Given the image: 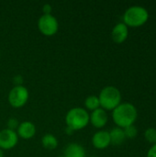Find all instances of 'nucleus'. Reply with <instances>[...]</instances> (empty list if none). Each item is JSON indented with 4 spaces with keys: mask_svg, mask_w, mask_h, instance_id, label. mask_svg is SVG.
Listing matches in <instances>:
<instances>
[{
    "mask_svg": "<svg viewBox=\"0 0 156 157\" xmlns=\"http://www.w3.org/2000/svg\"><path fill=\"white\" fill-rule=\"evenodd\" d=\"M89 122H91V124L95 128H97V129L103 128L108 122V114L106 110L101 108H98L96 110L92 111L90 115Z\"/></svg>",
    "mask_w": 156,
    "mask_h": 157,
    "instance_id": "nucleus-10",
    "label": "nucleus"
},
{
    "mask_svg": "<svg viewBox=\"0 0 156 157\" xmlns=\"http://www.w3.org/2000/svg\"><path fill=\"white\" fill-rule=\"evenodd\" d=\"M18 142V136L16 131L4 129L0 131V149L10 150L14 148Z\"/></svg>",
    "mask_w": 156,
    "mask_h": 157,
    "instance_id": "nucleus-7",
    "label": "nucleus"
},
{
    "mask_svg": "<svg viewBox=\"0 0 156 157\" xmlns=\"http://www.w3.org/2000/svg\"><path fill=\"white\" fill-rule=\"evenodd\" d=\"M147 157H156V144H153V146L149 149Z\"/></svg>",
    "mask_w": 156,
    "mask_h": 157,
    "instance_id": "nucleus-20",
    "label": "nucleus"
},
{
    "mask_svg": "<svg viewBox=\"0 0 156 157\" xmlns=\"http://www.w3.org/2000/svg\"><path fill=\"white\" fill-rule=\"evenodd\" d=\"M36 133V126L31 121H23L19 123L17 129V134L24 140L31 139Z\"/></svg>",
    "mask_w": 156,
    "mask_h": 157,
    "instance_id": "nucleus-11",
    "label": "nucleus"
},
{
    "mask_svg": "<svg viewBox=\"0 0 156 157\" xmlns=\"http://www.w3.org/2000/svg\"><path fill=\"white\" fill-rule=\"evenodd\" d=\"M0 157H4V153H3V150L0 149Z\"/></svg>",
    "mask_w": 156,
    "mask_h": 157,
    "instance_id": "nucleus-23",
    "label": "nucleus"
},
{
    "mask_svg": "<svg viewBox=\"0 0 156 157\" xmlns=\"http://www.w3.org/2000/svg\"><path fill=\"white\" fill-rule=\"evenodd\" d=\"M22 82H23V77L21 75H16L14 77V84H15V86H23Z\"/></svg>",
    "mask_w": 156,
    "mask_h": 157,
    "instance_id": "nucleus-21",
    "label": "nucleus"
},
{
    "mask_svg": "<svg viewBox=\"0 0 156 157\" xmlns=\"http://www.w3.org/2000/svg\"><path fill=\"white\" fill-rule=\"evenodd\" d=\"M129 36V29L128 27L123 23H118L114 26L111 31V38L114 42L120 44L124 42Z\"/></svg>",
    "mask_w": 156,
    "mask_h": 157,
    "instance_id": "nucleus-9",
    "label": "nucleus"
},
{
    "mask_svg": "<svg viewBox=\"0 0 156 157\" xmlns=\"http://www.w3.org/2000/svg\"><path fill=\"white\" fill-rule=\"evenodd\" d=\"M0 57H1V53H0Z\"/></svg>",
    "mask_w": 156,
    "mask_h": 157,
    "instance_id": "nucleus-25",
    "label": "nucleus"
},
{
    "mask_svg": "<svg viewBox=\"0 0 156 157\" xmlns=\"http://www.w3.org/2000/svg\"><path fill=\"white\" fill-rule=\"evenodd\" d=\"M92 144L96 149L98 150L108 148L110 144L109 132L107 131H99L96 132L92 137Z\"/></svg>",
    "mask_w": 156,
    "mask_h": 157,
    "instance_id": "nucleus-8",
    "label": "nucleus"
},
{
    "mask_svg": "<svg viewBox=\"0 0 156 157\" xmlns=\"http://www.w3.org/2000/svg\"><path fill=\"white\" fill-rule=\"evenodd\" d=\"M144 137L146 141L150 144H156V129L154 128H148L144 132Z\"/></svg>",
    "mask_w": 156,
    "mask_h": 157,
    "instance_id": "nucleus-16",
    "label": "nucleus"
},
{
    "mask_svg": "<svg viewBox=\"0 0 156 157\" xmlns=\"http://www.w3.org/2000/svg\"><path fill=\"white\" fill-rule=\"evenodd\" d=\"M85 106H86V109L91 110V111H94L97 109L100 108V103H99L98 97L94 96V95L88 96L85 100Z\"/></svg>",
    "mask_w": 156,
    "mask_h": 157,
    "instance_id": "nucleus-15",
    "label": "nucleus"
},
{
    "mask_svg": "<svg viewBox=\"0 0 156 157\" xmlns=\"http://www.w3.org/2000/svg\"><path fill=\"white\" fill-rule=\"evenodd\" d=\"M64 157H86L85 148L76 143L68 144L64 150Z\"/></svg>",
    "mask_w": 156,
    "mask_h": 157,
    "instance_id": "nucleus-12",
    "label": "nucleus"
},
{
    "mask_svg": "<svg viewBox=\"0 0 156 157\" xmlns=\"http://www.w3.org/2000/svg\"><path fill=\"white\" fill-rule=\"evenodd\" d=\"M108 132H109V137H110V144L120 145L126 140L123 129H121V128H119V127L113 128Z\"/></svg>",
    "mask_w": 156,
    "mask_h": 157,
    "instance_id": "nucleus-13",
    "label": "nucleus"
},
{
    "mask_svg": "<svg viewBox=\"0 0 156 157\" xmlns=\"http://www.w3.org/2000/svg\"><path fill=\"white\" fill-rule=\"evenodd\" d=\"M149 18V13L146 8L141 6H132L129 7L123 15V23L127 27H141L144 25Z\"/></svg>",
    "mask_w": 156,
    "mask_h": 157,
    "instance_id": "nucleus-4",
    "label": "nucleus"
},
{
    "mask_svg": "<svg viewBox=\"0 0 156 157\" xmlns=\"http://www.w3.org/2000/svg\"><path fill=\"white\" fill-rule=\"evenodd\" d=\"M101 109L105 110H113L121 103V93L113 86H108L102 88L98 96Z\"/></svg>",
    "mask_w": 156,
    "mask_h": 157,
    "instance_id": "nucleus-3",
    "label": "nucleus"
},
{
    "mask_svg": "<svg viewBox=\"0 0 156 157\" xmlns=\"http://www.w3.org/2000/svg\"><path fill=\"white\" fill-rule=\"evenodd\" d=\"M138 117V111L134 105L129 102L120 103L112 110V119L115 124L121 129L133 125Z\"/></svg>",
    "mask_w": 156,
    "mask_h": 157,
    "instance_id": "nucleus-1",
    "label": "nucleus"
},
{
    "mask_svg": "<svg viewBox=\"0 0 156 157\" xmlns=\"http://www.w3.org/2000/svg\"><path fill=\"white\" fill-rule=\"evenodd\" d=\"M58 157H64V156H58Z\"/></svg>",
    "mask_w": 156,
    "mask_h": 157,
    "instance_id": "nucleus-24",
    "label": "nucleus"
},
{
    "mask_svg": "<svg viewBox=\"0 0 156 157\" xmlns=\"http://www.w3.org/2000/svg\"><path fill=\"white\" fill-rule=\"evenodd\" d=\"M90 120V115L86 109L76 107L71 109L65 116L66 127L70 128L74 132L86 128Z\"/></svg>",
    "mask_w": 156,
    "mask_h": 157,
    "instance_id": "nucleus-2",
    "label": "nucleus"
},
{
    "mask_svg": "<svg viewBox=\"0 0 156 157\" xmlns=\"http://www.w3.org/2000/svg\"><path fill=\"white\" fill-rule=\"evenodd\" d=\"M9 104L16 109L23 107L29 99V91L24 86H15L8 94Z\"/></svg>",
    "mask_w": 156,
    "mask_h": 157,
    "instance_id": "nucleus-6",
    "label": "nucleus"
},
{
    "mask_svg": "<svg viewBox=\"0 0 156 157\" xmlns=\"http://www.w3.org/2000/svg\"><path fill=\"white\" fill-rule=\"evenodd\" d=\"M51 11H52V6L50 4H45L42 6V12L44 15H50L51 14Z\"/></svg>",
    "mask_w": 156,
    "mask_h": 157,
    "instance_id": "nucleus-19",
    "label": "nucleus"
},
{
    "mask_svg": "<svg viewBox=\"0 0 156 157\" xmlns=\"http://www.w3.org/2000/svg\"><path fill=\"white\" fill-rule=\"evenodd\" d=\"M18 125H19V122L15 118H10L7 121V129L9 130L15 131L16 129H17Z\"/></svg>",
    "mask_w": 156,
    "mask_h": 157,
    "instance_id": "nucleus-18",
    "label": "nucleus"
},
{
    "mask_svg": "<svg viewBox=\"0 0 156 157\" xmlns=\"http://www.w3.org/2000/svg\"><path fill=\"white\" fill-rule=\"evenodd\" d=\"M41 144L45 149L48 150H54L58 146V140L52 134H45L41 138Z\"/></svg>",
    "mask_w": 156,
    "mask_h": 157,
    "instance_id": "nucleus-14",
    "label": "nucleus"
},
{
    "mask_svg": "<svg viewBox=\"0 0 156 157\" xmlns=\"http://www.w3.org/2000/svg\"><path fill=\"white\" fill-rule=\"evenodd\" d=\"M123 132H124L125 137L129 138V139H134L138 134V130L136 129V127L134 125H131V126L124 128Z\"/></svg>",
    "mask_w": 156,
    "mask_h": 157,
    "instance_id": "nucleus-17",
    "label": "nucleus"
},
{
    "mask_svg": "<svg viewBox=\"0 0 156 157\" xmlns=\"http://www.w3.org/2000/svg\"><path fill=\"white\" fill-rule=\"evenodd\" d=\"M65 132H66L67 134H72V133L74 132V131H73V130H71L70 128L66 127V129H65Z\"/></svg>",
    "mask_w": 156,
    "mask_h": 157,
    "instance_id": "nucleus-22",
    "label": "nucleus"
},
{
    "mask_svg": "<svg viewBox=\"0 0 156 157\" xmlns=\"http://www.w3.org/2000/svg\"><path fill=\"white\" fill-rule=\"evenodd\" d=\"M38 28L43 35L52 36L57 33L59 23L57 18L53 15L42 14L38 20Z\"/></svg>",
    "mask_w": 156,
    "mask_h": 157,
    "instance_id": "nucleus-5",
    "label": "nucleus"
}]
</instances>
